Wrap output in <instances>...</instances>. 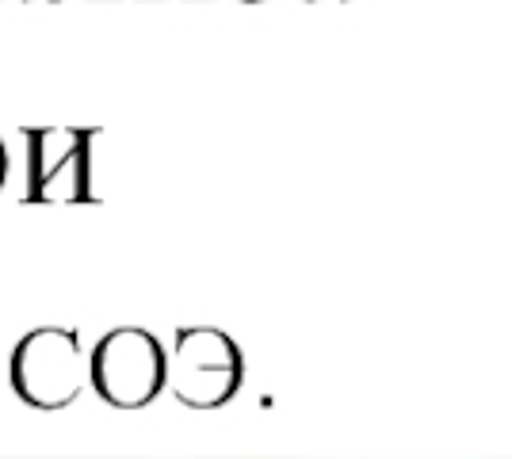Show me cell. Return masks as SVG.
<instances>
[{
  "label": "cell",
  "instance_id": "6da1fadb",
  "mask_svg": "<svg viewBox=\"0 0 512 459\" xmlns=\"http://www.w3.org/2000/svg\"><path fill=\"white\" fill-rule=\"evenodd\" d=\"M165 379L161 345L142 329H119L92 352V383L119 406H138L157 394Z\"/></svg>",
  "mask_w": 512,
  "mask_h": 459
},
{
  "label": "cell",
  "instance_id": "7a4b0ae2",
  "mask_svg": "<svg viewBox=\"0 0 512 459\" xmlns=\"http://www.w3.org/2000/svg\"><path fill=\"white\" fill-rule=\"evenodd\" d=\"M27 196L35 203L88 199V134L35 131L27 150Z\"/></svg>",
  "mask_w": 512,
  "mask_h": 459
},
{
  "label": "cell",
  "instance_id": "3957f363",
  "mask_svg": "<svg viewBox=\"0 0 512 459\" xmlns=\"http://www.w3.org/2000/svg\"><path fill=\"white\" fill-rule=\"evenodd\" d=\"M73 360L77 345L69 333H35L31 341H23L16 375L20 387L35 398H46V391H73Z\"/></svg>",
  "mask_w": 512,
  "mask_h": 459
},
{
  "label": "cell",
  "instance_id": "277c9868",
  "mask_svg": "<svg viewBox=\"0 0 512 459\" xmlns=\"http://www.w3.org/2000/svg\"><path fill=\"white\" fill-rule=\"evenodd\" d=\"M4 180H8V150H4V142H0V188H4Z\"/></svg>",
  "mask_w": 512,
  "mask_h": 459
}]
</instances>
